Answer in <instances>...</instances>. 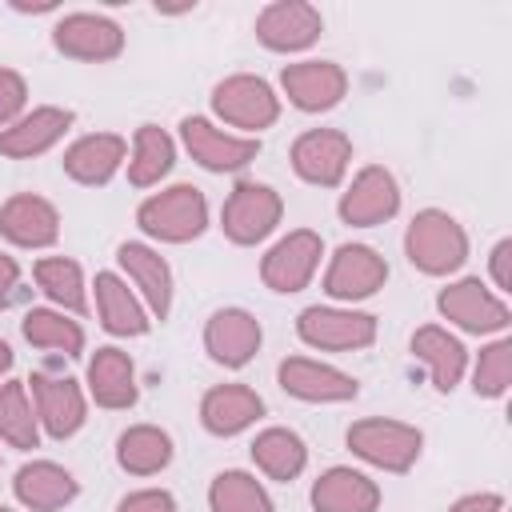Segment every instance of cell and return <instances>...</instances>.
Here are the masks:
<instances>
[{"label":"cell","mask_w":512,"mask_h":512,"mask_svg":"<svg viewBox=\"0 0 512 512\" xmlns=\"http://www.w3.org/2000/svg\"><path fill=\"white\" fill-rule=\"evenodd\" d=\"M404 252H408V260H412L420 272H428V276H448V272H456V268L464 264V256H468V236H464V228H460L448 212L424 208V212L412 216V224H408V232H404Z\"/></svg>","instance_id":"cell-1"},{"label":"cell","mask_w":512,"mask_h":512,"mask_svg":"<svg viewBox=\"0 0 512 512\" xmlns=\"http://www.w3.org/2000/svg\"><path fill=\"white\" fill-rule=\"evenodd\" d=\"M136 224L156 240L184 244V240H196L208 228V200L196 184H176L168 192L148 196L136 212Z\"/></svg>","instance_id":"cell-2"},{"label":"cell","mask_w":512,"mask_h":512,"mask_svg":"<svg viewBox=\"0 0 512 512\" xmlns=\"http://www.w3.org/2000/svg\"><path fill=\"white\" fill-rule=\"evenodd\" d=\"M420 444H424L420 428H412L404 420L372 416V420H356L348 428V448L360 460H368V464H376L384 472H408L416 464V456H420Z\"/></svg>","instance_id":"cell-3"},{"label":"cell","mask_w":512,"mask_h":512,"mask_svg":"<svg viewBox=\"0 0 512 512\" xmlns=\"http://www.w3.org/2000/svg\"><path fill=\"white\" fill-rule=\"evenodd\" d=\"M280 212H284V200L276 188L256 184V180H240L232 188V196L224 200L220 228L232 244H260L280 224Z\"/></svg>","instance_id":"cell-4"},{"label":"cell","mask_w":512,"mask_h":512,"mask_svg":"<svg viewBox=\"0 0 512 512\" xmlns=\"http://www.w3.org/2000/svg\"><path fill=\"white\" fill-rule=\"evenodd\" d=\"M212 108L224 124L244 128V132H260L268 124H276V116H280V100L268 88V80L248 76V72L220 80L212 88Z\"/></svg>","instance_id":"cell-5"},{"label":"cell","mask_w":512,"mask_h":512,"mask_svg":"<svg viewBox=\"0 0 512 512\" xmlns=\"http://www.w3.org/2000/svg\"><path fill=\"white\" fill-rule=\"evenodd\" d=\"M296 332L304 344L312 348H328V352H352V348H368L376 340V320L368 312H352V308H304L296 320Z\"/></svg>","instance_id":"cell-6"},{"label":"cell","mask_w":512,"mask_h":512,"mask_svg":"<svg viewBox=\"0 0 512 512\" xmlns=\"http://www.w3.org/2000/svg\"><path fill=\"white\" fill-rule=\"evenodd\" d=\"M320 256H324V240L308 228H296L268 248L260 276L272 292H300V288H308L312 272L320 268Z\"/></svg>","instance_id":"cell-7"},{"label":"cell","mask_w":512,"mask_h":512,"mask_svg":"<svg viewBox=\"0 0 512 512\" xmlns=\"http://www.w3.org/2000/svg\"><path fill=\"white\" fill-rule=\"evenodd\" d=\"M180 136H184V148L192 152V160L204 164L208 172H236V168L252 164L256 152H260V140L220 132L204 116H184L180 120Z\"/></svg>","instance_id":"cell-8"},{"label":"cell","mask_w":512,"mask_h":512,"mask_svg":"<svg viewBox=\"0 0 512 512\" xmlns=\"http://www.w3.org/2000/svg\"><path fill=\"white\" fill-rule=\"evenodd\" d=\"M400 208V188L396 176L380 164H368L356 172V180L348 184V192L340 196V220L352 228H372L392 220Z\"/></svg>","instance_id":"cell-9"},{"label":"cell","mask_w":512,"mask_h":512,"mask_svg":"<svg viewBox=\"0 0 512 512\" xmlns=\"http://www.w3.org/2000/svg\"><path fill=\"white\" fill-rule=\"evenodd\" d=\"M348 160H352V140L336 128H312L292 144L296 176L320 188H336L348 172Z\"/></svg>","instance_id":"cell-10"},{"label":"cell","mask_w":512,"mask_h":512,"mask_svg":"<svg viewBox=\"0 0 512 512\" xmlns=\"http://www.w3.org/2000/svg\"><path fill=\"white\" fill-rule=\"evenodd\" d=\"M280 88L300 112H328L344 100L348 76L332 60H300L280 72Z\"/></svg>","instance_id":"cell-11"},{"label":"cell","mask_w":512,"mask_h":512,"mask_svg":"<svg viewBox=\"0 0 512 512\" xmlns=\"http://www.w3.org/2000/svg\"><path fill=\"white\" fill-rule=\"evenodd\" d=\"M388 280V264L376 248L368 244H344L336 248L328 272H324V292L332 300H364L376 288H384Z\"/></svg>","instance_id":"cell-12"},{"label":"cell","mask_w":512,"mask_h":512,"mask_svg":"<svg viewBox=\"0 0 512 512\" xmlns=\"http://www.w3.org/2000/svg\"><path fill=\"white\" fill-rule=\"evenodd\" d=\"M52 44H56L64 56H72V60H92V64H100V60L120 56L124 32H120V24L108 20V16L72 12V16H64V20L52 28Z\"/></svg>","instance_id":"cell-13"},{"label":"cell","mask_w":512,"mask_h":512,"mask_svg":"<svg viewBox=\"0 0 512 512\" xmlns=\"http://www.w3.org/2000/svg\"><path fill=\"white\" fill-rule=\"evenodd\" d=\"M436 308L444 320L460 324L464 332H500L508 328V304L492 296L480 280H456L436 296Z\"/></svg>","instance_id":"cell-14"},{"label":"cell","mask_w":512,"mask_h":512,"mask_svg":"<svg viewBox=\"0 0 512 512\" xmlns=\"http://www.w3.org/2000/svg\"><path fill=\"white\" fill-rule=\"evenodd\" d=\"M276 376H280V388L288 396L308 400V404H336V400H352L360 392L348 372H340L332 364H320V360H308V356L280 360Z\"/></svg>","instance_id":"cell-15"},{"label":"cell","mask_w":512,"mask_h":512,"mask_svg":"<svg viewBox=\"0 0 512 512\" xmlns=\"http://www.w3.org/2000/svg\"><path fill=\"white\" fill-rule=\"evenodd\" d=\"M324 20L304 0H276L256 16V40L272 52H300L320 36Z\"/></svg>","instance_id":"cell-16"},{"label":"cell","mask_w":512,"mask_h":512,"mask_svg":"<svg viewBox=\"0 0 512 512\" xmlns=\"http://www.w3.org/2000/svg\"><path fill=\"white\" fill-rule=\"evenodd\" d=\"M204 348L224 368H244L260 348V320L244 308H220L204 324Z\"/></svg>","instance_id":"cell-17"},{"label":"cell","mask_w":512,"mask_h":512,"mask_svg":"<svg viewBox=\"0 0 512 512\" xmlns=\"http://www.w3.org/2000/svg\"><path fill=\"white\" fill-rule=\"evenodd\" d=\"M28 384H32V396H36V420L48 428V436L64 440L84 424V392H80L76 380L36 372Z\"/></svg>","instance_id":"cell-18"},{"label":"cell","mask_w":512,"mask_h":512,"mask_svg":"<svg viewBox=\"0 0 512 512\" xmlns=\"http://www.w3.org/2000/svg\"><path fill=\"white\" fill-rule=\"evenodd\" d=\"M0 232L20 244V248H48L60 236V212L32 192H20L12 200H4L0 208Z\"/></svg>","instance_id":"cell-19"},{"label":"cell","mask_w":512,"mask_h":512,"mask_svg":"<svg viewBox=\"0 0 512 512\" xmlns=\"http://www.w3.org/2000/svg\"><path fill=\"white\" fill-rule=\"evenodd\" d=\"M12 492H16V500L28 512H56V508H64V504L76 500L80 484H76V476L68 468H60L52 460H32V464H24L16 472Z\"/></svg>","instance_id":"cell-20"},{"label":"cell","mask_w":512,"mask_h":512,"mask_svg":"<svg viewBox=\"0 0 512 512\" xmlns=\"http://www.w3.org/2000/svg\"><path fill=\"white\" fill-rule=\"evenodd\" d=\"M264 416V400L244 384H216L200 400V424L212 436H236Z\"/></svg>","instance_id":"cell-21"},{"label":"cell","mask_w":512,"mask_h":512,"mask_svg":"<svg viewBox=\"0 0 512 512\" xmlns=\"http://www.w3.org/2000/svg\"><path fill=\"white\" fill-rule=\"evenodd\" d=\"M72 128V112L68 108H32L28 116H20L16 124H8L0 132V156H12V160H28V156H40L48 152L64 132Z\"/></svg>","instance_id":"cell-22"},{"label":"cell","mask_w":512,"mask_h":512,"mask_svg":"<svg viewBox=\"0 0 512 512\" xmlns=\"http://www.w3.org/2000/svg\"><path fill=\"white\" fill-rule=\"evenodd\" d=\"M124 136L116 132H92V136H80L68 152H64V172L76 180V184H108L116 176V168L124 164Z\"/></svg>","instance_id":"cell-23"},{"label":"cell","mask_w":512,"mask_h":512,"mask_svg":"<svg viewBox=\"0 0 512 512\" xmlns=\"http://www.w3.org/2000/svg\"><path fill=\"white\" fill-rule=\"evenodd\" d=\"M88 392L100 408H132L140 396L132 356L120 348H96L88 360Z\"/></svg>","instance_id":"cell-24"},{"label":"cell","mask_w":512,"mask_h":512,"mask_svg":"<svg viewBox=\"0 0 512 512\" xmlns=\"http://www.w3.org/2000/svg\"><path fill=\"white\" fill-rule=\"evenodd\" d=\"M312 508L316 512H376L380 488L356 468H328L312 484Z\"/></svg>","instance_id":"cell-25"},{"label":"cell","mask_w":512,"mask_h":512,"mask_svg":"<svg viewBox=\"0 0 512 512\" xmlns=\"http://www.w3.org/2000/svg\"><path fill=\"white\" fill-rule=\"evenodd\" d=\"M116 260H120V268L132 276V284L140 288V296H144V304L152 308V316L164 320L168 308H172V272H168L164 256L152 252L148 244H120Z\"/></svg>","instance_id":"cell-26"},{"label":"cell","mask_w":512,"mask_h":512,"mask_svg":"<svg viewBox=\"0 0 512 512\" xmlns=\"http://www.w3.org/2000/svg\"><path fill=\"white\" fill-rule=\"evenodd\" d=\"M412 356L428 364V376H432V384H436L440 392H452V388L460 384L464 368H468L464 344H460L452 332L436 328V324H424V328L412 332Z\"/></svg>","instance_id":"cell-27"},{"label":"cell","mask_w":512,"mask_h":512,"mask_svg":"<svg viewBox=\"0 0 512 512\" xmlns=\"http://www.w3.org/2000/svg\"><path fill=\"white\" fill-rule=\"evenodd\" d=\"M96 308H100V324L116 336H144L152 324L144 304L132 296V288L112 272L96 276Z\"/></svg>","instance_id":"cell-28"},{"label":"cell","mask_w":512,"mask_h":512,"mask_svg":"<svg viewBox=\"0 0 512 512\" xmlns=\"http://www.w3.org/2000/svg\"><path fill=\"white\" fill-rule=\"evenodd\" d=\"M116 460L132 476H156L172 460V436L164 428H156V424H136V428L120 432Z\"/></svg>","instance_id":"cell-29"},{"label":"cell","mask_w":512,"mask_h":512,"mask_svg":"<svg viewBox=\"0 0 512 512\" xmlns=\"http://www.w3.org/2000/svg\"><path fill=\"white\" fill-rule=\"evenodd\" d=\"M252 460L272 480H296L308 464V448L292 428H264L252 440Z\"/></svg>","instance_id":"cell-30"},{"label":"cell","mask_w":512,"mask_h":512,"mask_svg":"<svg viewBox=\"0 0 512 512\" xmlns=\"http://www.w3.org/2000/svg\"><path fill=\"white\" fill-rule=\"evenodd\" d=\"M172 160H176V144L164 128L156 124H140L136 128V140H132V160H128V180L136 188H148L156 184L160 176L172 172Z\"/></svg>","instance_id":"cell-31"},{"label":"cell","mask_w":512,"mask_h":512,"mask_svg":"<svg viewBox=\"0 0 512 512\" xmlns=\"http://www.w3.org/2000/svg\"><path fill=\"white\" fill-rule=\"evenodd\" d=\"M208 504L212 512H272V500L264 492V484L240 468L220 472L208 488Z\"/></svg>","instance_id":"cell-32"},{"label":"cell","mask_w":512,"mask_h":512,"mask_svg":"<svg viewBox=\"0 0 512 512\" xmlns=\"http://www.w3.org/2000/svg\"><path fill=\"white\" fill-rule=\"evenodd\" d=\"M36 284L44 288L48 300H56L60 308L68 312H84V276H80V264L68 260V256H44L36 260Z\"/></svg>","instance_id":"cell-33"},{"label":"cell","mask_w":512,"mask_h":512,"mask_svg":"<svg viewBox=\"0 0 512 512\" xmlns=\"http://www.w3.org/2000/svg\"><path fill=\"white\" fill-rule=\"evenodd\" d=\"M24 340L36 344V348L64 352V356H76L84 348L80 324L76 320H64V312H52V308H32L24 316Z\"/></svg>","instance_id":"cell-34"},{"label":"cell","mask_w":512,"mask_h":512,"mask_svg":"<svg viewBox=\"0 0 512 512\" xmlns=\"http://www.w3.org/2000/svg\"><path fill=\"white\" fill-rule=\"evenodd\" d=\"M0 436L12 448H36L40 440V428H36V416H32V404L20 380L0 384Z\"/></svg>","instance_id":"cell-35"},{"label":"cell","mask_w":512,"mask_h":512,"mask_svg":"<svg viewBox=\"0 0 512 512\" xmlns=\"http://www.w3.org/2000/svg\"><path fill=\"white\" fill-rule=\"evenodd\" d=\"M508 384H512V344L496 340L480 352L476 372H472V388H476V396H504Z\"/></svg>","instance_id":"cell-36"},{"label":"cell","mask_w":512,"mask_h":512,"mask_svg":"<svg viewBox=\"0 0 512 512\" xmlns=\"http://www.w3.org/2000/svg\"><path fill=\"white\" fill-rule=\"evenodd\" d=\"M24 104H28V84H24V76L12 72V68H0V128L16 124L20 112H24Z\"/></svg>","instance_id":"cell-37"},{"label":"cell","mask_w":512,"mask_h":512,"mask_svg":"<svg viewBox=\"0 0 512 512\" xmlns=\"http://www.w3.org/2000/svg\"><path fill=\"white\" fill-rule=\"evenodd\" d=\"M116 512H176V500L164 488H140V492L124 496Z\"/></svg>","instance_id":"cell-38"},{"label":"cell","mask_w":512,"mask_h":512,"mask_svg":"<svg viewBox=\"0 0 512 512\" xmlns=\"http://www.w3.org/2000/svg\"><path fill=\"white\" fill-rule=\"evenodd\" d=\"M16 288H20V264L0 252V308H8L16 300Z\"/></svg>","instance_id":"cell-39"},{"label":"cell","mask_w":512,"mask_h":512,"mask_svg":"<svg viewBox=\"0 0 512 512\" xmlns=\"http://www.w3.org/2000/svg\"><path fill=\"white\" fill-rule=\"evenodd\" d=\"M512 240H500L496 248H492V280H496V288H512Z\"/></svg>","instance_id":"cell-40"},{"label":"cell","mask_w":512,"mask_h":512,"mask_svg":"<svg viewBox=\"0 0 512 512\" xmlns=\"http://www.w3.org/2000/svg\"><path fill=\"white\" fill-rule=\"evenodd\" d=\"M500 508H504V500H500L496 492H476V496L456 500L448 512H500Z\"/></svg>","instance_id":"cell-41"},{"label":"cell","mask_w":512,"mask_h":512,"mask_svg":"<svg viewBox=\"0 0 512 512\" xmlns=\"http://www.w3.org/2000/svg\"><path fill=\"white\" fill-rule=\"evenodd\" d=\"M8 368H12V348H8L4 340H0V376H4Z\"/></svg>","instance_id":"cell-42"},{"label":"cell","mask_w":512,"mask_h":512,"mask_svg":"<svg viewBox=\"0 0 512 512\" xmlns=\"http://www.w3.org/2000/svg\"><path fill=\"white\" fill-rule=\"evenodd\" d=\"M0 512H12V508H0Z\"/></svg>","instance_id":"cell-43"}]
</instances>
